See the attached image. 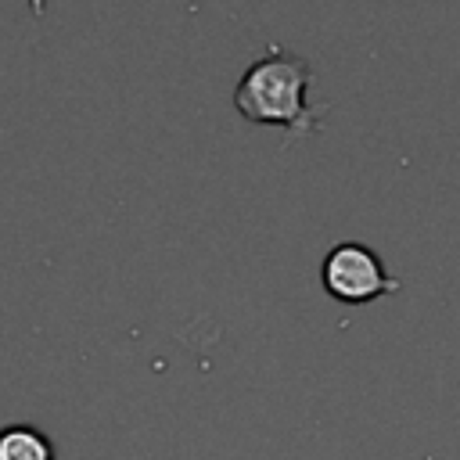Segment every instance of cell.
<instances>
[{
  "mask_svg": "<svg viewBox=\"0 0 460 460\" xmlns=\"http://www.w3.org/2000/svg\"><path fill=\"white\" fill-rule=\"evenodd\" d=\"M0 460H54V446L43 431L29 424H11L0 431Z\"/></svg>",
  "mask_w": 460,
  "mask_h": 460,
  "instance_id": "3",
  "label": "cell"
},
{
  "mask_svg": "<svg viewBox=\"0 0 460 460\" xmlns=\"http://www.w3.org/2000/svg\"><path fill=\"white\" fill-rule=\"evenodd\" d=\"M305 86H309V65L295 54L273 50L244 72L234 104L252 122H273L284 126L288 133H309L316 126V115L305 104Z\"/></svg>",
  "mask_w": 460,
  "mask_h": 460,
  "instance_id": "1",
  "label": "cell"
},
{
  "mask_svg": "<svg viewBox=\"0 0 460 460\" xmlns=\"http://www.w3.org/2000/svg\"><path fill=\"white\" fill-rule=\"evenodd\" d=\"M323 288L338 302L363 305V302L399 291V280L385 273L381 259L367 244L345 241V244H334L323 259Z\"/></svg>",
  "mask_w": 460,
  "mask_h": 460,
  "instance_id": "2",
  "label": "cell"
}]
</instances>
